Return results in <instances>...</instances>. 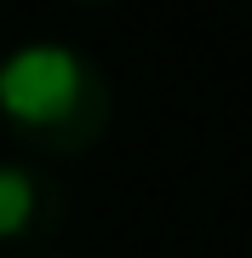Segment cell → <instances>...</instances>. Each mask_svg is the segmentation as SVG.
Instances as JSON below:
<instances>
[{"label":"cell","instance_id":"277c9868","mask_svg":"<svg viewBox=\"0 0 252 258\" xmlns=\"http://www.w3.org/2000/svg\"><path fill=\"white\" fill-rule=\"evenodd\" d=\"M86 6H103V0H86Z\"/></svg>","mask_w":252,"mask_h":258},{"label":"cell","instance_id":"3957f363","mask_svg":"<svg viewBox=\"0 0 252 258\" xmlns=\"http://www.w3.org/2000/svg\"><path fill=\"white\" fill-rule=\"evenodd\" d=\"M18 258H63V252H18Z\"/></svg>","mask_w":252,"mask_h":258},{"label":"cell","instance_id":"6da1fadb","mask_svg":"<svg viewBox=\"0 0 252 258\" xmlns=\"http://www.w3.org/2000/svg\"><path fill=\"white\" fill-rule=\"evenodd\" d=\"M0 120L40 155H80L115 120V86L86 52L35 40L0 57Z\"/></svg>","mask_w":252,"mask_h":258},{"label":"cell","instance_id":"7a4b0ae2","mask_svg":"<svg viewBox=\"0 0 252 258\" xmlns=\"http://www.w3.org/2000/svg\"><path fill=\"white\" fill-rule=\"evenodd\" d=\"M69 195L52 172L29 161H0V241L6 247H35L63 230Z\"/></svg>","mask_w":252,"mask_h":258}]
</instances>
